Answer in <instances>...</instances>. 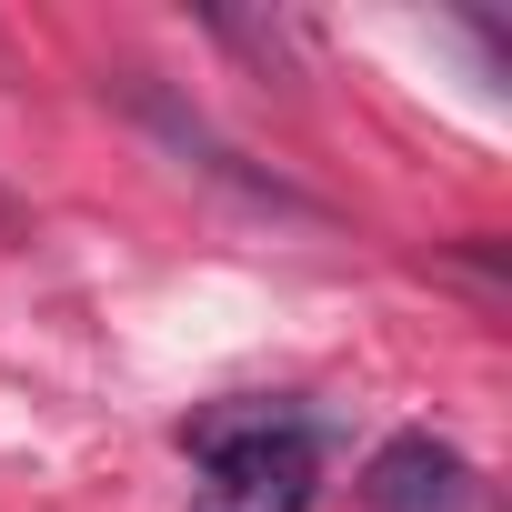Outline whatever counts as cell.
Segmentation results:
<instances>
[{
	"mask_svg": "<svg viewBox=\"0 0 512 512\" xmlns=\"http://www.w3.org/2000/svg\"><path fill=\"white\" fill-rule=\"evenodd\" d=\"M181 442L201 452L191 512H312V492H322V442H312L302 412L231 402V412H201Z\"/></svg>",
	"mask_w": 512,
	"mask_h": 512,
	"instance_id": "1",
	"label": "cell"
},
{
	"mask_svg": "<svg viewBox=\"0 0 512 512\" xmlns=\"http://www.w3.org/2000/svg\"><path fill=\"white\" fill-rule=\"evenodd\" d=\"M372 512H472V462L432 432H392L372 452V482H362Z\"/></svg>",
	"mask_w": 512,
	"mask_h": 512,
	"instance_id": "2",
	"label": "cell"
}]
</instances>
